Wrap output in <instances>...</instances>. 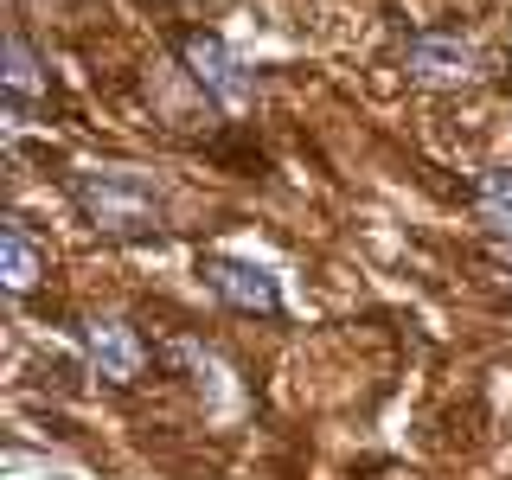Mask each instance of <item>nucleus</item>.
I'll return each instance as SVG.
<instances>
[{
    "label": "nucleus",
    "mask_w": 512,
    "mask_h": 480,
    "mask_svg": "<svg viewBox=\"0 0 512 480\" xmlns=\"http://www.w3.org/2000/svg\"><path fill=\"white\" fill-rule=\"evenodd\" d=\"M71 199L84 205V218L109 237H141L160 224V199L141 173L128 167H96V173H71Z\"/></svg>",
    "instance_id": "f257e3e1"
},
{
    "label": "nucleus",
    "mask_w": 512,
    "mask_h": 480,
    "mask_svg": "<svg viewBox=\"0 0 512 480\" xmlns=\"http://www.w3.org/2000/svg\"><path fill=\"white\" fill-rule=\"evenodd\" d=\"M180 58H186L192 84L212 96V103H224V109H244L250 103V71H244V58H237L218 32H186Z\"/></svg>",
    "instance_id": "f03ea898"
},
{
    "label": "nucleus",
    "mask_w": 512,
    "mask_h": 480,
    "mask_svg": "<svg viewBox=\"0 0 512 480\" xmlns=\"http://www.w3.org/2000/svg\"><path fill=\"white\" fill-rule=\"evenodd\" d=\"M205 282H212V295L224 308H237V314H282V288H276V276H269L263 263L212 256V263H205Z\"/></svg>",
    "instance_id": "7ed1b4c3"
},
{
    "label": "nucleus",
    "mask_w": 512,
    "mask_h": 480,
    "mask_svg": "<svg viewBox=\"0 0 512 480\" xmlns=\"http://www.w3.org/2000/svg\"><path fill=\"white\" fill-rule=\"evenodd\" d=\"M84 352L96 365V378L103 384H135L141 372H148V346H141V333L128 327V320H90L84 327Z\"/></svg>",
    "instance_id": "20e7f679"
},
{
    "label": "nucleus",
    "mask_w": 512,
    "mask_h": 480,
    "mask_svg": "<svg viewBox=\"0 0 512 480\" xmlns=\"http://www.w3.org/2000/svg\"><path fill=\"white\" fill-rule=\"evenodd\" d=\"M410 77L416 84H429V90H455V84H468L474 77V45L468 39H455V32H423V39H410Z\"/></svg>",
    "instance_id": "39448f33"
},
{
    "label": "nucleus",
    "mask_w": 512,
    "mask_h": 480,
    "mask_svg": "<svg viewBox=\"0 0 512 480\" xmlns=\"http://www.w3.org/2000/svg\"><path fill=\"white\" fill-rule=\"evenodd\" d=\"M0 276H7L13 295H26V288L45 276V256H39V244L26 237V224H20V218L0 224Z\"/></svg>",
    "instance_id": "423d86ee"
},
{
    "label": "nucleus",
    "mask_w": 512,
    "mask_h": 480,
    "mask_svg": "<svg viewBox=\"0 0 512 480\" xmlns=\"http://www.w3.org/2000/svg\"><path fill=\"white\" fill-rule=\"evenodd\" d=\"M39 58H32V45L20 39V32H13L7 39V116L13 122H26V109L39 103Z\"/></svg>",
    "instance_id": "0eeeda50"
},
{
    "label": "nucleus",
    "mask_w": 512,
    "mask_h": 480,
    "mask_svg": "<svg viewBox=\"0 0 512 480\" xmlns=\"http://www.w3.org/2000/svg\"><path fill=\"white\" fill-rule=\"evenodd\" d=\"M474 205H480V218H487L493 231L512 237V173H487L480 192H474Z\"/></svg>",
    "instance_id": "6e6552de"
}]
</instances>
